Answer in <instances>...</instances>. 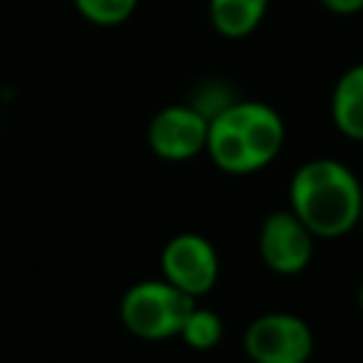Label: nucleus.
Segmentation results:
<instances>
[{
	"mask_svg": "<svg viewBox=\"0 0 363 363\" xmlns=\"http://www.w3.org/2000/svg\"><path fill=\"white\" fill-rule=\"evenodd\" d=\"M289 210L315 238H340L360 224L363 190L346 164L309 159L289 182Z\"/></svg>",
	"mask_w": 363,
	"mask_h": 363,
	"instance_id": "1",
	"label": "nucleus"
},
{
	"mask_svg": "<svg viewBox=\"0 0 363 363\" xmlns=\"http://www.w3.org/2000/svg\"><path fill=\"white\" fill-rule=\"evenodd\" d=\"M284 133V119L272 105L230 102L210 119L204 150L227 173H255L281 153Z\"/></svg>",
	"mask_w": 363,
	"mask_h": 363,
	"instance_id": "2",
	"label": "nucleus"
},
{
	"mask_svg": "<svg viewBox=\"0 0 363 363\" xmlns=\"http://www.w3.org/2000/svg\"><path fill=\"white\" fill-rule=\"evenodd\" d=\"M196 298L176 289L164 278H147L133 284L119 301L122 326L142 340H167L179 337Z\"/></svg>",
	"mask_w": 363,
	"mask_h": 363,
	"instance_id": "3",
	"label": "nucleus"
},
{
	"mask_svg": "<svg viewBox=\"0 0 363 363\" xmlns=\"http://www.w3.org/2000/svg\"><path fill=\"white\" fill-rule=\"evenodd\" d=\"M241 346L252 363H306L315 352V335L295 312H267L244 329Z\"/></svg>",
	"mask_w": 363,
	"mask_h": 363,
	"instance_id": "4",
	"label": "nucleus"
},
{
	"mask_svg": "<svg viewBox=\"0 0 363 363\" xmlns=\"http://www.w3.org/2000/svg\"><path fill=\"white\" fill-rule=\"evenodd\" d=\"M162 278L190 298L207 295L218 281V255L216 247L199 233L173 235L159 255Z\"/></svg>",
	"mask_w": 363,
	"mask_h": 363,
	"instance_id": "5",
	"label": "nucleus"
},
{
	"mask_svg": "<svg viewBox=\"0 0 363 363\" xmlns=\"http://www.w3.org/2000/svg\"><path fill=\"white\" fill-rule=\"evenodd\" d=\"M258 252L267 269L278 275H298L312 261L315 235L292 210H275L261 224Z\"/></svg>",
	"mask_w": 363,
	"mask_h": 363,
	"instance_id": "6",
	"label": "nucleus"
},
{
	"mask_svg": "<svg viewBox=\"0 0 363 363\" xmlns=\"http://www.w3.org/2000/svg\"><path fill=\"white\" fill-rule=\"evenodd\" d=\"M210 119L193 105H167L147 125V145L164 162H187L207 147Z\"/></svg>",
	"mask_w": 363,
	"mask_h": 363,
	"instance_id": "7",
	"label": "nucleus"
},
{
	"mask_svg": "<svg viewBox=\"0 0 363 363\" xmlns=\"http://www.w3.org/2000/svg\"><path fill=\"white\" fill-rule=\"evenodd\" d=\"M332 122L343 136L363 142V62L346 68L335 82Z\"/></svg>",
	"mask_w": 363,
	"mask_h": 363,
	"instance_id": "8",
	"label": "nucleus"
},
{
	"mask_svg": "<svg viewBox=\"0 0 363 363\" xmlns=\"http://www.w3.org/2000/svg\"><path fill=\"white\" fill-rule=\"evenodd\" d=\"M269 0H210V23L224 37H247L258 28L267 14Z\"/></svg>",
	"mask_w": 363,
	"mask_h": 363,
	"instance_id": "9",
	"label": "nucleus"
},
{
	"mask_svg": "<svg viewBox=\"0 0 363 363\" xmlns=\"http://www.w3.org/2000/svg\"><path fill=\"white\" fill-rule=\"evenodd\" d=\"M221 335H224L221 315L213 312V309H207V306H199V303L190 309V315H187V320H184V326L179 332V337L190 349H196V352H207V349L218 346L221 343Z\"/></svg>",
	"mask_w": 363,
	"mask_h": 363,
	"instance_id": "10",
	"label": "nucleus"
},
{
	"mask_svg": "<svg viewBox=\"0 0 363 363\" xmlns=\"http://www.w3.org/2000/svg\"><path fill=\"white\" fill-rule=\"evenodd\" d=\"M139 0H74L77 11L94 26H119L136 11Z\"/></svg>",
	"mask_w": 363,
	"mask_h": 363,
	"instance_id": "11",
	"label": "nucleus"
},
{
	"mask_svg": "<svg viewBox=\"0 0 363 363\" xmlns=\"http://www.w3.org/2000/svg\"><path fill=\"white\" fill-rule=\"evenodd\" d=\"M320 3L335 14H354L363 9V0H320Z\"/></svg>",
	"mask_w": 363,
	"mask_h": 363,
	"instance_id": "12",
	"label": "nucleus"
},
{
	"mask_svg": "<svg viewBox=\"0 0 363 363\" xmlns=\"http://www.w3.org/2000/svg\"><path fill=\"white\" fill-rule=\"evenodd\" d=\"M357 303H360V309H363V281H360V289H357Z\"/></svg>",
	"mask_w": 363,
	"mask_h": 363,
	"instance_id": "13",
	"label": "nucleus"
},
{
	"mask_svg": "<svg viewBox=\"0 0 363 363\" xmlns=\"http://www.w3.org/2000/svg\"><path fill=\"white\" fill-rule=\"evenodd\" d=\"M360 227H363V210H360Z\"/></svg>",
	"mask_w": 363,
	"mask_h": 363,
	"instance_id": "14",
	"label": "nucleus"
}]
</instances>
